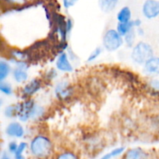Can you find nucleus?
<instances>
[{"instance_id": "obj_1", "label": "nucleus", "mask_w": 159, "mask_h": 159, "mask_svg": "<svg viewBox=\"0 0 159 159\" xmlns=\"http://www.w3.org/2000/svg\"><path fill=\"white\" fill-rule=\"evenodd\" d=\"M29 149L37 159H48L53 152V143L48 136L38 134L31 140Z\"/></svg>"}, {"instance_id": "obj_2", "label": "nucleus", "mask_w": 159, "mask_h": 159, "mask_svg": "<svg viewBox=\"0 0 159 159\" xmlns=\"http://www.w3.org/2000/svg\"><path fill=\"white\" fill-rule=\"evenodd\" d=\"M18 114L17 118L22 123H26L30 119H37L43 115L44 108L42 106L36 104L31 98H28L17 104Z\"/></svg>"}, {"instance_id": "obj_3", "label": "nucleus", "mask_w": 159, "mask_h": 159, "mask_svg": "<svg viewBox=\"0 0 159 159\" xmlns=\"http://www.w3.org/2000/svg\"><path fill=\"white\" fill-rule=\"evenodd\" d=\"M155 55V50L150 43L146 41H138L131 48L130 59L134 63L139 65H144V64L148 59Z\"/></svg>"}, {"instance_id": "obj_4", "label": "nucleus", "mask_w": 159, "mask_h": 159, "mask_svg": "<svg viewBox=\"0 0 159 159\" xmlns=\"http://www.w3.org/2000/svg\"><path fill=\"white\" fill-rule=\"evenodd\" d=\"M102 43L103 48L107 51L113 52L124 45V39L116 29H109L104 33Z\"/></svg>"}, {"instance_id": "obj_5", "label": "nucleus", "mask_w": 159, "mask_h": 159, "mask_svg": "<svg viewBox=\"0 0 159 159\" xmlns=\"http://www.w3.org/2000/svg\"><path fill=\"white\" fill-rule=\"evenodd\" d=\"M74 88L69 82L62 80L57 83L54 87V94L57 100L61 101H68L72 97Z\"/></svg>"}, {"instance_id": "obj_6", "label": "nucleus", "mask_w": 159, "mask_h": 159, "mask_svg": "<svg viewBox=\"0 0 159 159\" xmlns=\"http://www.w3.org/2000/svg\"><path fill=\"white\" fill-rule=\"evenodd\" d=\"M141 12L147 20H154L159 17V0H145L142 5Z\"/></svg>"}, {"instance_id": "obj_7", "label": "nucleus", "mask_w": 159, "mask_h": 159, "mask_svg": "<svg viewBox=\"0 0 159 159\" xmlns=\"http://www.w3.org/2000/svg\"><path fill=\"white\" fill-rule=\"evenodd\" d=\"M56 69L63 73H71L74 70L71 61L66 51H62L57 56L55 62Z\"/></svg>"}, {"instance_id": "obj_8", "label": "nucleus", "mask_w": 159, "mask_h": 159, "mask_svg": "<svg viewBox=\"0 0 159 159\" xmlns=\"http://www.w3.org/2000/svg\"><path fill=\"white\" fill-rule=\"evenodd\" d=\"M42 87L41 80L38 78H34L28 81L23 87H22L21 93L25 98H29L37 94L40 90Z\"/></svg>"}, {"instance_id": "obj_9", "label": "nucleus", "mask_w": 159, "mask_h": 159, "mask_svg": "<svg viewBox=\"0 0 159 159\" xmlns=\"http://www.w3.org/2000/svg\"><path fill=\"white\" fill-rule=\"evenodd\" d=\"M143 73L152 77L159 76V56L154 55L144 64Z\"/></svg>"}, {"instance_id": "obj_10", "label": "nucleus", "mask_w": 159, "mask_h": 159, "mask_svg": "<svg viewBox=\"0 0 159 159\" xmlns=\"http://www.w3.org/2000/svg\"><path fill=\"white\" fill-rule=\"evenodd\" d=\"M5 132L12 138H22L25 134V129L20 122L12 121L6 126Z\"/></svg>"}, {"instance_id": "obj_11", "label": "nucleus", "mask_w": 159, "mask_h": 159, "mask_svg": "<svg viewBox=\"0 0 159 159\" xmlns=\"http://www.w3.org/2000/svg\"><path fill=\"white\" fill-rule=\"evenodd\" d=\"M149 154L141 147L130 148L123 154L122 159H148Z\"/></svg>"}, {"instance_id": "obj_12", "label": "nucleus", "mask_w": 159, "mask_h": 159, "mask_svg": "<svg viewBox=\"0 0 159 159\" xmlns=\"http://www.w3.org/2000/svg\"><path fill=\"white\" fill-rule=\"evenodd\" d=\"M12 77L13 80L18 84H23V83L27 81L29 78V74L27 73V70L21 67L16 66L12 71Z\"/></svg>"}, {"instance_id": "obj_13", "label": "nucleus", "mask_w": 159, "mask_h": 159, "mask_svg": "<svg viewBox=\"0 0 159 159\" xmlns=\"http://www.w3.org/2000/svg\"><path fill=\"white\" fill-rule=\"evenodd\" d=\"M119 3V0H98L99 7L105 13L114 10Z\"/></svg>"}, {"instance_id": "obj_14", "label": "nucleus", "mask_w": 159, "mask_h": 159, "mask_svg": "<svg viewBox=\"0 0 159 159\" xmlns=\"http://www.w3.org/2000/svg\"><path fill=\"white\" fill-rule=\"evenodd\" d=\"M116 20L118 23H127L132 20L131 9L128 6H124L118 11L116 14Z\"/></svg>"}, {"instance_id": "obj_15", "label": "nucleus", "mask_w": 159, "mask_h": 159, "mask_svg": "<svg viewBox=\"0 0 159 159\" xmlns=\"http://www.w3.org/2000/svg\"><path fill=\"white\" fill-rule=\"evenodd\" d=\"M12 72L11 65L8 61L1 59L0 61V81H4Z\"/></svg>"}, {"instance_id": "obj_16", "label": "nucleus", "mask_w": 159, "mask_h": 159, "mask_svg": "<svg viewBox=\"0 0 159 159\" xmlns=\"http://www.w3.org/2000/svg\"><path fill=\"white\" fill-rule=\"evenodd\" d=\"M134 28V20H132L131 21L127 22V23H118L116 29L123 37H124L126 34L133 31Z\"/></svg>"}, {"instance_id": "obj_17", "label": "nucleus", "mask_w": 159, "mask_h": 159, "mask_svg": "<svg viewBox=\"0 0 159 159\" xmlns=\"http://www.w3.org/2000/svg\"><path fill=\"white\" fill-rule=\"evenodd\" d=\"M137 32L136 30L134 29L128 34H126L124 37V44L128 48H132L136 44V37H137Z\"/></svg>"}, {"instance_id": "obj_18", "label": "nucleus", "mask_w": 159, "mask_h": 159, "mask_svg": "<svg viewBox=\"0 0 159 159\" xmlns=\"http://www.w3.org/2000/svg\"><path fill=\"white\" fill-rule=\"evenodd\" d=\"M124 152H125V147H118L114 148L112 151H110V152L102 155L99 159H113L114 157H117V156L121 155Z\"/></svg>"}, {"instance_id": "obj_19", "label": "nucleus", "mask_w": 159, "mask_h": 159, "mask_svg": "<svg viewBox=\"0 0 159 159\" xmlns=\"http://www.w3.org/2000/svg\"><path fill=\"white\" fill-rule=\"evenodd\" d=\"M32 0H2V2L4 3L8 7L18 8L26 6Z\"/></svg>"}, {"instance_id": "obj_20", "label": "nucleus", "mask_w": 159, "mask_h": 159, "mask_svg": "<svg viewBox=\"0 0 159 159\" xmlns=\"http://www.w3.org/2000/svg\"><path fill=\"white\" fill-rule=\"evenodd\" d=\"M18 114V106L17 104H9L6 107L4 110V115L8 118H13L16 117Z\"/></svg>"}, {"instance_id": "obj_21", "label": "nucleus", "mask_w": 159, "mask_h": 159, "mask_svg": "<svg viewBox=\"0 0 159 159\" xmlns=\"http://www.w3.org/2000/svg\"><path fill=\"white\" fill-rule=\"evenodd\" d=\"M0 91L3 94L9 96L13 93V89H12V85L7 81H0Z\"/></svg>"}, {"instance_id": "obj_22", "label": "nucleus", "mask_w": 159, "mask_h": 159, "mask_svg": "<svg viewBox=\"0 0 159 159\" xmlns=\"http://www.w3.org/2000/svg\"><path fill=\"white\" fill-rule=\"evenodd\" d=\"M54 159H79V157L73 151H65L59 153Z\"/></svg>"}, {"instance_id": "obj_23", "label": "nucleus", "mask_w": 159, "mask_h": 159, "mask_svg": "<svg viewBox=\"0 0 159 159\" xmlns=\"http://www.w3.org/2000/svg\"><path fill=\"white\" fill-rule=\"evenodd\" d=\"M102 52V49L101 47H96L94 50L91 51L89 55L88 58H87V62H93L96 61L99 56L101 55Z\"/></svg>"}, {"instance_id": "obj_24", "label": "nucleus", "mask_w": 159, "mask_h": 159, "mask_svg": "<svg viewBox=\"0 0 159 159\" xmlns=\"http://www.w3.org/2000/svg\"><path fill=\"white\" fill-rule=\"evenodd\" d=\"M149 86L154 91L159 93V79L153 78L149 81Z\"/></svg>"}, {"instance_id": "obj_25", "label": "nucleus", "mask_w": 159, "mask_h": 159, "mask_svg": "<svg viewBox=\"0 0 159 159\" xmlns=\"http://www.w3.org/2000/svg\"><path fill=\"white\" fill-rule=\"evenodd\" d=\"M79 0H62V5L65 9H68L73 7Z\"/></svg>"}, {"instance_id": "obj_26", "label": "nucleus", "mask_w": 159, "mask_h": 159, "mask_svg": "<svg viewBox=\"0 0 159 159\" xmlns=\"http://www.w3.org/2000/svg\"><path fill=\"white\" fill-rule=\"evenodd\" d=\"M28 148V143L26 142H20L19 143L18 149H17L16 152L15 154H23V152L26 151Z\"/></svg>"}, {"instance_id": "obj_27", "label": "nucleus", "mask_w": 159, "mask_h": 159, "mask_svg": "<svg viewBox=\"0 0 159 159\" xmlns=\"http://www.w3.org/2000/svg\"><path fill=\"white\" fill-rule=\"evenodd\" d=\"M18 146H19V143H17L15 140L11 141L10 143H9V145H8V149H9V153L15 154L16 152L17 149H18Z\"/></svg>"}, {"instance_id": "obj_28", "label": "nucleus", "mask_w": 159, "mask_h": 159, "mask_svg": "<svg viewBox=\"0 0 159 159\" xmlns=\"http://www.w3.org/2000/svg\"><path fill=\"white\" fill-rule=\"evenodd\" d=\"M73 28V21L71 18H67L66 20V31L68 35H69L70 33L71 32V30Z\"/></svg>"}, {"instance_id": "obj_29", "label": "nucleus", "mask_w": 159, "mask_h": 159, "mask_svg": "<svg viewBox=\"0 0 159 159\" xmlns=\"http://www.w3.org/2000/svg\"><path fill=\"white\" fill-rule=\"evenodd\" d=\"M47 76H48V79L51 80L54 78H55L57 76V71L54 70H51L48 73H47Z\"/></svg>"}, {"instance_id": "obj_30", "label": "nucleus", "mask_w": 159, "mask_h": 159, "mask_svg": "<svg viewBox=\"0 0 159 159\" xmlns=\"http://www.w3.org/2000/svg\"><path fill=\"white\" fill-rule=\"evenodd\" d=\"M134 23L135 28L141 27V24H142V21H141V19H136V20H133Z\"/></svg>"}, {"instance_id": "obj_31", "label": "nucleus", "mask_w": 159, "mask_h": 159, "mask_svg": "<svg viewBox=\"0 0 159 159\" xmlns=\"http://www.w3.org/2000/svg\"><path fill=\"white\" fill-rule=\"evenodd\" d=\"M136 32H137V34H138V36H140V37H142V36H144V34H145V32H144V30L143 29L141 26V27L137 28Z\"/></svg>"}, {"instance_id": "obj_32", "label": "nucleus", "mask_w": 159, "mask_h": 159, "mask_svg": "<svg viewBox=\"0 0 159 159\" xmlns=\"http://www.w3.org/2000/svg\"><path fill=\"white\" fill-rule=\"evenodd\" d=\"M0 159H11V157H10V156H9V153L6 152V151H4V152L2 154L1 158Z\"/></svg>"}, {"instance_id": "obj_33", "label": "nucleus", "mask_w": 159, "mask_h": 159, "mask_svg": "<svg viewBox=\"0 0 159 159\" xmlns=\"http://www.w3.org/2000/svg\"><path fill=\"white\" fill-rule=\"evenodd\" d=\"M14 158L15 159H26V157L23 154H14Z\"/></svg>"}]
</instances>
